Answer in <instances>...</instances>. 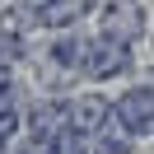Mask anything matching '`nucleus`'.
I'll list each match as a JSON object with an SVG mask.
<instances>
[{"instance_id": "nucleus-2", "label": "nucleus", "mask_w": 154, "mask_h": 154, "mask_svg": "<svg viewBox=\"0 0 154 154\" xmlns=\"http://www.w3.org/2000/svg\"><path fill=\"white\" fill-rule=\"evenodd\" d=\"M112 117H117V126H122L126 135L154 131V89H131V94L112 107Z\"/></svg>"}, {"instance_id": "nucleus-1", "label": "nucleus", "mask_w": 154, "mask_h": 154, "mask_svg": "<svg viewBox=\"0 0 154 154\" xmlns=\"http://www.w3.org/2000/svg\"><path fill=\"white\" fill-rule=\"evenodd\" d=\"M145 28V10L140 0H112L103 14H98V33H103V42H112V47H126L131 51V42L140 38Z\"/></svg>"}, {"instance_id": "nucleus-3", "label": "nucleus", "mask_w": 154, "mask_h": 154, "mask_svg": "<svg viewBox=\"0 0 154 154\" xmlns=\"http://www.w3.org/2000/svg\"><path fill=\"white\" fill-rule=\"evenodd\" d=\"M84 10H89V0H47V5L38 10V23H51V28H56V23L79 19Z\"/></svg>"}]
</instances>
